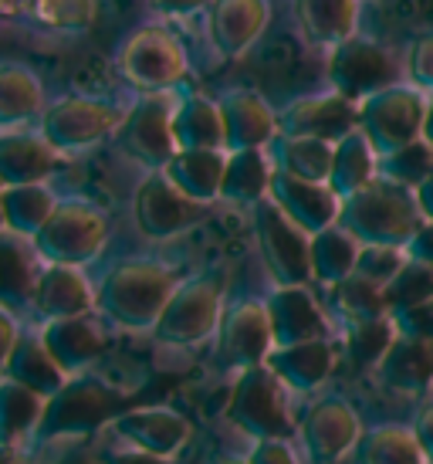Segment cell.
Segmentation results:
<instances>
[{
	"mask_svg": "<svg viewBox=\"0 0 433 464\" xmlns=\"http://www.w3.org/2000/svg\"><path fill=\"white\" fill-rule=\"evenodd\" d=\"M183 282L163 261L132 258L115 265L95 292V309L126 333H153L169 295Z\"/></svg>",
	"mask_w": 433,
	"mask_h": 464,
	"instance_id": "cell-1",
	"label": "cell"
},
{
	"mask_svg": "<svg viewBox=\"0 0 433 464\" xmlns=\"http://www.w3.org/2000/svg\"><path fill=\"white\" fill-rule=\"evenodd\" d=\"M423 220L427 218L417 204V190L386 180V177H376L359 194L345 197L339 210V224L359 245L407 247L413 234L423 227Z\"/></svg>",
	"mask_w": 433,
	"mask_h": 464,
	"instance_id": "cell-2",
	"label": "cell"
},
{
	"mask_svg": "<svg viewBox=\"0 0 433 464\" xmlns=\"http://www.w3.org/2000/svg\"><path fill=\"white\" fill-rule=\"evenodd\" d=\"M129 397L119 387L105 383L91 373L68 376L52 397L44 400V413L31 440L52 444V440H75L99 434L112 424L126 407Z\"/></svg>",
	"mask_w": 433,
	"mask_h": 464,
	"instance_id": "cell-3",
	"label": "cell"
},
{
	"mask_svg": "<svg viewBox=\"0 0 433 464\" xmlns=\"http://www.w3.org/2000/svg\"><path fill=\"white\" fill-rule=\"evenodd\" d=\"M224 417L230 427L251 440H292L298 434V420L292 417V393L281 383L268 362L234 373Z\"/></svg>",
	"mask_w": 433,
	"mask_h": 464,
	"instance_id": "cell-4",
	"label": "cell"
},
{
	"mask_svg": "<svg viewBox=\"0 0 433 464\" xmlns=\"http://www.w3.org/2000/svg\"><path fill=\"white\" fill-rule=\"evenodd\" d=\"M227 309V275L224 271H200L177 285L169 295L153 335L159 346L193 349L214 339Z\"/></svg>",
	"mask_w": 433,
	"mask_h": 464,
	"instance_id": "cell-5",
	"label": "cell"
},
{
	"mask_svg": "<svg viewBox=\"0 0 433 464\" xmlns=\"http://www.w3.org/2000/svg\"><path fill=\"white\" fill-rule=\"evenodd\" d=\"M325 78H329L332 92H339L342 99L359 105L362 99L390 89L396 82H407V72H403V62L386 44L366 38V34H352L342 44H335L332 52H325Z\"/></svg>",
	"mask_w": 433,
	"mask_h": 464,
	"instance_id": "cell-6",
	"label": "cell"
},
{
	"mask_svg": "<svg viewBox=\"0 0 433 464\" xmlns=\"http://www.w3.org/2000/svg\"><path fill=\"white\" fill-rule=\"evenodd\" d=\"M119 72L136 89L153 95V92H177L190 72V62H187L183 41L169 27L146 24L132 31L126 44L119 48Z\"/></svg>",
	"mask_w": 433,
	"mask_h": 464,
	"instance_id": "cell-7",
	"label": "cell"
},
{
	"mask_svg": "<svg viewBox=\"0 0 433 464\" xmlns=\"http://www.w3.org/2000/svg\"><path fill=\"white\" fill-rule=\"evenodd\" d=\"M105 237H109V218L102 207L89 200H64L34 234V247L48 265L82 268L102 251Z\"/></svg>",
	"mask_w": 433,
	"mask_h": 464,
	"instance_id": "cell-8",
	"label": "cell"
},
{
	"mask_svg": "<svg viewBox=\"0 0 433 464\" xmlns=\"http://www.w3.org/2000/svg\"><path fill=\"white\" fill-rule=\"evenodd\" d=\"M359 132L372 142L376 156H386L423 140V119H427V92L413 89L409 82H396L390 89L376 92L356 105Z\"/></svg>",
	"mask_w": 433,
	"mask_h": 464,
	"instance_id": "cell-9",
	"label": "cell"
},
{
	"mask_svg": "<svg viewBox=\"0 0 433 464\" xmlns=\"http://www.w3.org/2000/svg\"><path fill=\"white\" fill-rule=\"evenodd\" d=\"M257 251L274 285H312V237L274 200L251 207Z\"/></svg>",
	"mask_w": 433,
	"mask_h": 464,
	"instance_id": "cell-10",
	"label": "cell"
},
{
	"mask_svg": "<svg viewBox=\"0 0 433 464\" xmlns=\"http://www.w3.org/2000/svg\"><path fill=\"white\" fill-rule=\"evenodd\" d=\"M177 99L173 92H153L142 95L140 102L126 109V116L115 130V140L122 146L129 160H136L140 167L163 169L173 153H177V140H173V112H177Z\"/></svg>",
	"mask_w": 433,
	"mask_h": 464,
	"instance_id": "cell-11",
	"label": "cell"
},
{
	"mask_svg": "<svg viewBox=\"0 0 433 464\" xmlns=\"http://www.w3.org/2000/svg\"><path fill=\"white\" fill-rule=\"evenodd\" d=\"M359 411L345 397H322L298 420V448L312 464H339L362 440Z\"/></svg>",
	"mask_w": 433,
	"mask_h": 464,
	"instance_id": "cell-12",
	"label": "cell"
},
{
	"mask_svg": "<svg viewBox=\"0 0 433 464\" xmlns=\"http://www.w3.org/2000/svg\"><path fill=\"white\" fill-rule=\"evenodd\" d=\"M136 224L149 241H173L179 234L193 231L204 224L210 214V204H197L187 194H179L173 183L166 180L163 169H153L136 190Z\"/></svg>",
	"mask_w": 433,
	"mask_h": 464,
	"instance_id": "cell-13",
	"label": "cell"
},
{
	"mask_svg": "<svg viewBox=\"0 0 433 464\" xmlns=\"http://www.w3.org/2000/svg\"><path fill=\"white\" fill-rule=\"evenodd\" d=\"M216 349H220L224 366L234 373L268 362L271 349H274V335H271L265 298H234V302H227L220 329H216Z\"/></svg>",
	"mask_w": 433,
	"mask_h": 464,
	"instance_id": "cell-14",
	"label": "cell"
},
{
	"mask_svg": "<svg viewBox=\"0 0 433 464\" xmlns=\"http://www.w3.org/2000/svg\"><path fill=\"white\" fill-rule=\"evenodd\" d=\"M115 438V444L132 448V451H146L156 458H177L193 438V424L166 403H153V407H129L115 417L112 424L105 427Z\"/></svg>",
	"mask_w": 433,
	"mask_h": 464,
	"instance_id": "cell-15",
	"label": "cell"
},
{
	"mask_svg": "<svg viewBox=\"0 0 433 464\" xmlns=\"http://www.w3.org/2000/svg\"><path fill=\"white\" fill-rule=\"evenodd\" d=\"M126 109L105 99H64L44 116V140L52 142L58 153H82L95 142L112 136Z\"/></svg>",
	"mask_w": 433,
	"mask_h": 464,
	"instance_id": "cell-16",
	"label": "cell"
},
{
	"mask_svg": "<svg viewBox=\"0 0 433 464\" xmlns=\"http://www.w3.org/2000/svg\"><path fill=\"white\" fill-rule=\"evenodd\" d=\"M356 126V105L332 89L298 95L278 109V132H284V136H312V140L339 142Z\"/></svg>",
	"mask_w": 433,
	"mask_h": 464,
	"instance_id": "cell-17",
	"label": "cell"
},
{
	"mask_svg": "<svg viewBox=\"0 0 433 464\" xmlns=\"http://www.w3.org/2000/svg\"><path fill=\"white\" fill-rule=\"evenodd\" d=\"M265 305H268L274 346H294L335 335L329 312L322 309V302L312 295L308 285H274Z\"/></svg>",
	"mask_w": 433,
	"mask_h": 464,
	"instance_id": "cell-18",
	"label": "cell"
},
{
	"mask_svg": "<svg viewBox=\"0 0 433 464\" xmlns=\"http://www.w3.org/2000/svg\"><path fill=\"white\" fill-rule=\"evenodd\" d=\"M224 119V146L237 150H265L278 136V109L255 89H227L216 95Z\"/></svg>",
	"mask_w": 433,
	"mask_h": 464,
	"instance_id": "cell-19",
	"label": "cell"
},
{
	"mask_svg": "<svg viewBox=\"0 0 433 464\" xmlns=\"http://www.w3.org/2000/svg\"><path fill=\"white\" fill-rule=\"evenodd\" d=\"M339 356H342L339 335H329V339H312V343H294V346H274L268 366L292 397H308L329 383V376L339 366Z\"/></svg>",
	"mask_w": 433,
	"mask_h": 464,
	"instance_id": "cell-20",
	"label": "cell"
},
{
	"mask_svg": "<svg viewBox=\"0 0 433 464\" xmlns=\"http://www.w3.org/2000/svg\"><path fill=\"white\" fill-rule=\"evenodd\" d=\"M271 24V0H214L207 34L224 62L244 58Z\"/></svg>",
	"mask_w": 433,
	"mask_h": 464,
	"instance_id": "cell-21",
	"label": "cell"
},
{
	"mask_svg": "<svg viewBox=\"0 0 433 464\" xmlns=\"http://www.w3.org/2000/svg\"><path fill=\"white\" fill-rule=\"evenodd\" d=\"M268 197L308 234V237L332 227V224H339L342 200L335 197V190H332L329 183L298 180V177H288V173L274 169Z\"/></svg>",
	"mask_w": 433,
	"mask_h": 464,
	"instance_id": "cell-22",
	"label": "cell"
},
{
	"mask_svg": "<svg viewBox=\"0 0 433 464\" xmlns=\"http://www.w3.org/2000/svg\"><path fill=\"white\" fill-rule=\"evenodd\" d=\"M372 376L380 380L382 390H390L396 397H427L433 390V339L396 335Z\"/></svg>",
	"mask_w": 433,
	"mask_h": 464,
	"instance_id": "cell-23",
	"label": "cell"
},
{
	"mask_svg": "<svg viewBox=\"0 0 433 464\" xmlns=\"http://www.w3.org/2000/svg\"><path fill=\"white\" fill-rule=\"evenodd\" d=\"M41 339L64 376L85 373L91 362L105 353V329L91 315H72V319H52L41 329Z\"/></svg>",
	"mask_w": 433,
	"mask_h": 464,
	"instance_id": "cell-24",
	"label": "cell"
},
{
	"mask_svg": "<svg viewBox=\"0 0 433 464\" xmlns=\"http://www.w3.org/2000/svg\"><path fill=\"white\" fill-rule=\"evenodd\" d=\"M34 309L52 323V319H72V315H89L95 309V292L89 278L72 265H48L38 275L34 285Z\"/></svg>",
	"mask_w": 433,
	"mask_h": 464,
	"instance_id": "cell-25",
	"label": "cell"
},
{
	"mask_svg": "<svg viewBox=\"0 0 433 464\" xmlns=\"http://www.w3.org/2000/svg\"><path fill=\"white\" fill-rule=\"evenodd\" d=\"M227 169V150H177L163 167L166 180L197 204H216Z\"/></svg>",
	"mask_w": 433,
	"mask_h": 464,
	"instance_id": "cell-26",
	"label": "cell"
},
{
	"mask_svg": "<svg viewBox=\"0 0 433 464\" xmlns=\"http://www.w3.org/2000/svg\"><path fill=\"white\" fill-rule=\"evenodd\" d=\"M362 0H294V17L312 48L332 52L356 34Z\"/></svg>",
	"mask_w": 433,
	"mask_h": 464,
	"instance_id": "cell-27",
	"label": "cell"
},
{
	"mask_svg": "<svg viewBox=\"0 0 433 464\" xmlns=\"http://www.w3.org/2000/svg\"><path fill=\"white\" fill-rule=\"evenodd\" d=\"M0 380H14V383L34 390L41 397H52L68 376H64V370L54 362L52 353H48L41 333H24L17 335V343L11 349V360L4 366Z\"/></svg>",
	"mask_w": 433,
	"mask_h": 464,
	"instance_id": "cell-28",
	"label": "cell"
},
{
	"mask_svg": "<svg viewBox=\"0 0 433 464\" xmlns=\"http://www.w3.org/2000/svg\"><path fill=\"white\" fill-rule=\"evenodd\" d=\"M173 140H177V150H227L216 99H207L197 92L179 95L177 112H173Z\"/></svg>",
	"mask_w": 433,
	"mask_h": 464,
	"instance_id": "cell-29",
	"label": "cell"
},
{
	"mask_svg": "<svg viewBox=\"0 0 433 464\" xmlns=\"http://www.w3.org/2000/svg\"><path fill=\"white\" fill-rule=\"evenodd\" d=\"M271 177H274V167H271L268 150H237V153H227L220 200L251 210L255 204L268 200Z\"/></svg>",
	"mask_w": 433,
	"mask_h": 464,
	"instance_id": "cell-30",
	"label": "cell"
},
{
	"mask_svg": "<svg viewBox=\"0 0 433 464\" xmlns=\"http://www.w3.org/2000/svg\"><path fill=\"white\" fill-rule=\"evenodd\" d=\"M380 177V156L372 150V142L359 132V126L349 136L335 142L332 150V169H329V187L335 190L339 200L359 194L366 183Z\"/></svg>",
	"mask_w": 433,
	"mask_h": 464,
	"instance_id": "cell-31",
	"label": "cell"
},
{
	"mask_svg": "<svg viewBox=\"0 0 433 464\" xmlns=\"http://www.w3.org/2000/svg\"><path fill=\"white\" fill-rule=\"evenodd\" d=\"M265 150H268V156H271V167L281 169V173L298 177V180L329 183L332 150H335V142L312 140V136H284V132H278Z\"/></svg>",
	"mask_w": 433,
	"mask_h": 464,
	"instance_id": "cell-32",
	"label": "cell"
},
{
	"mask_svg": "<svg viewBox=\"0 0 433 464\" xmlns=\"http://www.w3.org/2000/svg\"><path fill=\"white\" fill-rule=\"evenodd\" d=\"M58 163V150L41 136H4L0 140V183L24 187L41 183Z\"/></svg>",
	"mask_w": 433,
	"mask_h": 464,
	"instance_id": "cell-33",
	"label": "cell"
},
{
	"mask_svg": "<svg viewBox=\"0 0 433 464\" xmlns=\"http://www.w3.org/2000/svg\"><path fill=\"white\" fill-rule=\"evenodd\" d=\"M38 247L21 234H0V305H24L38 285Z\"/></svg>",
	"mask_w": 433,
	"mask_h": 464,
	"instance_id": "cell-34",
	"label": "cell"
},
{
	"mask_svg": "<svg viewBox=\"0 0 433 464\" xmlns=\"http://www.w3.org/2000/svg\"><path fill=\"white\" fill-rule=\"evenodd\" d=\"M396 323L393 315H380V319H356V323H342L339 333V349L342 356L352 362V370L359 373H372L380 360L390 353L396 339Z\"/></svg>",
	"mask_w": 433,
	"mask_h": 464,
	"instance_id": "cell-35",
	"label": "cell"
},
{
	"mask_svg": "<svg viewBox=\"0 0 433 464\" xmlns=\"http://www.w3.org/2000/svg\"><path fill=\"white\" fill-rule=\"evenodd\" d=\"M359 241L345 231L342 224H332L325 231L312 234V282L332 288L356 271Z\"/></svg>",
	"mask_w": 433,
	"mask_h": 464,
	"instance_id": "cell-36",
	"label": "cell"
},
{
	"mask_svg": "<svg viewBox=\"0 0 433 464\" xmlns=\"http://www.w3.org/2000/svg\"><path fill=\"white\" fill-rule=\"evenodd\" d=\"M356 464H430L420 440L407 424H380L359 440Z\"/></svg>",
	"mask_w": 433,
	"mask_h": 464,
	"instance_id": "cell-37",
	"label": "cell"
},
{
	"mask_svg": "<svg viewBox=\"0 0 433 464\" xmlns=\"http://www.w3.org/2000/svg\"><path fill=\"white\" fill-rule=\"evenodd\" d=\"M44 400L48 397L14 380H0V444H24L27 438H34Z\"/></svg>",
	"mask_w": 433,
	"mask_h": 464,
	"instance_id": "cell-38",
	"label": "cell"
},
{
	"mask_svg": "<svg viewBox=\"0 0 433 464\" xmlns=\"http://www.w3.org/2000/svg\"><path fill=\"white\" fill-rule=\"evenodd\" d=\"M0 207H4V224L21 237H34L44 227V220L52 218V210L58 207L52 190H44L41 183H24V187H7L0 194Z\"/></svg>",
	"mask_w": 433,
	"mask_h": 464,
	"instance_id": "cell-39",
	"label": "cell"
},
{
	"mask_svg": "<svg viewBox=\"0 0 433 464\" xmlns=\"http://www.w3.org/2000/svg\"><path fill=\"white\" fill-rule=\"evenodd\" d=\"M325 292H329L332 309L339 312V319H342V323L390 315L380 285L366 282V278H359V275H349V278H342V282L332 285V288H325Z\"/></svg>",
	"mask_w": 433,
	"mask_h": 464,
	"instance_id": "cell-40",
	"label": "cell"
},
{
	"mask_svg": "<svg viewBox=\"0 0 433 464\" xmlns=\"http://www.w3.org/2000/svg\"><path fill=\"white\" fill-rule=\"evenodd\" d=\"M382 298H386V309L390 315L403 309H413L420 302H430L433 298V268L423 265V261L409 258L403 268L396 271V278L382 285Z\"/></svg>",
	"mask_w": 433,
	"mask_h": 464,
	"instance_id": "cell-41",
	"label": "cell"
},
{
	"mask_svg": "<svg viewBox=\"0 0 433 464\" xmlns=\"http://www.w3.org/2000/svg\"><path fill=\"white\" fill-rule=\"evenodd\" d=\"M433 169V146L427 140H413L399 146L393 153L380 156V177L393 183H403L409 190H417Z\"/></svg>",
	"mask_w": 433,
	"mask_h": 464,
	"instance_id": "cell-42",
	"label": "cell"
},
{
	"mask_svg": "<svg viewBox=\"0 0 433 464\" xmlns=\"http://www.w3.org/2000/svg\"><path fill=\"white\" fill-rule=\"evenodd\" d=\"M41 109L38 82L24 72H11L0 78V122H21Z\"/></svg>",
	"mask_w": 433,
	"mask_h": 464,
	"instance_id": "cell-43",
	"label": "cell"
},
{
	"mask_svg": "<svg viewBox=\"0 0 433 464\" xmlns=\"http://www.w3.org/2000/svg\"><path fill=\"white\" fill-rule=\"evenodd\" d=\"M409 261L407 247H393V245H362L356 258V271L359 278H366L372 285H386L390 278H396V271L403 268Z\"/></svg>",
	"mask_w": 433,
	"mask_h": 464,
	"instance_id": "cell-44",
	"label": "cell"
},
{
	"mask_svg": "<svg viewBox=\"0 0 433 464\" xmlns=\"http://www.w3.org/2000/svg\"><path fill=\"white\" fill-rule=\"evenodd\" d=\"M403 72L413 89L433 95V34H420L403 58Z\"/></svg>",
	"mask_w": 433,
	"mask_h": 464,
	"instance_id": "cell-45",
	"label": "cell"
},
{
	"mask_svg": "<svg viewBox=\"0 0 433 464\" xmlns=\"http://www.w3.org/2000/svg\"><path fill=\"white\" fill-rule=\"evenodd\" d=\"M38 14L58 27H89L95 17L91 0H38Z\"/></svg>",
	"mask_w": 433,
	"mask_h": 464,
	"instance_id": "cell-46",
	"label": "cell"
},
{
	"mask_svg": "<svg viewBox=\"0 0 433 464\" xmlns=\"http://www.w3.org/2000/svg\"><path fill=\"white\" fill-rule=\"evenodd\" d=\"M247 464H302V454L294 448V440H255L247 451Z\"/></svg>",
	"mask_w": 433,
	"mask_h": 464,
	"instance_id": "cell-47",
	"label": "cell"
},
{
	"mask_svg": "<svg viewBox=\"0 0 433 464\" xmlns=\"http://www.w3.org/2000/svg\"><path fill=\"white\" fill-rule=\"evenodd\" d=\"M393 323L399 335H420V339H433V298L420 302L413 309L393 312Z\"/></svg>",
	"mask_w": 433,
	"mask_h": 464,
	"instance_id": "cell-48",
	"label": "cell"
},
{
	"mask_svg": "<svg viewBox=\"0 0 433 464\" xmlns=\"http://www.w3.org/2000/svg\"><path fill=\"white\" fill-rule=\"evenodd\" d=\"M99 464H173V461H169V458H156V454L132 451V448L115 444V448H109V451L102 454V461Z\"/></svg>",
	"mask_w": 433,
	"mask_h": 464,
	"instance_id": "cell-49",
	"label": "cell"
},
{
	"mask_svg": "<svg viewBox=\"0 0 433 464\" xmlns=\"http://www.w3.org/2000/svg\"><path fill=\"white\" fill-rule=\"evenodd\" d=\"M407 255L413 261H423L433 268V220H423V227L413 234V241L407 245Z\"/></svg>",
	"mask_w": 433,
	"mask_h": 464,
	"instance_id": "cell-50",
	"label": "cell"
},
{
	"mask_svg": "<svg viewBox=\"0 0 433 464\" xmlns=\"http://www.w3.org/2000/svg\"><path fill=\"white\" fill-rule=\"evenodd\" d=\"M409 427H413V434H417V440H420L423 454L433 461V403H423Z\"/></svg>",
	"mask_w": 433,
	"mask_h": 464,
	"instance_id": "cell-51",
	"label": "cell"
},
{
	"mask_svg": "<svg viewBox=\"0 0 433 464\" xmlns=\"http://www.w3.org/2000/svg\"><path fill=\"white\" fill-rule=\"evenodd\" d=\"M149 4H153V11L166 14V17H187V14L210 7L214 0H149Z\"/></svg>",
	"mask_w": 433,
	"mask_h": 464,
	"instance_id": "cell-52",
	"label": "cell"
},
{
	"mask_svg": "<svg viewBox=\"0 0 433 464\" xmlns=\"http://www.w3.org/2000/svg\"><path fill=\"white\" fill-rule=\"evenodd\" d=\"M17 335H21V333H17L14 319L0 309V376H4V366H7V360H11V349H14V343H17Z\"/></svg>",
	"mask_w": 433,
	"mask_h": 464,
	"instance_id": "cell-53",
	"label": "cell"
},
{
	"mask_svg": "<svg viewBox=\"0 0 433 464\" xmlns=\"http://www.w3.org/2000/svg\"><path fill=\"white\" fill-rule=\"evenodd\" d=\"M0 464H34L21 444H0Z\"/></svg>",
	"mask_w": 433,
	"mask_h": 464,
	"instance_id": "cell-54",
	"label": "cell"
},
{
	"mask_svg": "<svg viewBox=\"0 0 433 464\" xmlns=\"http://www.w3.org/2000/svg\"><path fill=\"white\" fill-rule=\"evenodd\" d=\"M417 204H420L423 210V218L433 220V169H430V177L417 187Z\"/></svg>",
	"mask_w": 433,
	"mask_h": 464,
	"instance_id": "cell-55",
	"label": "cell"
},
{
	"mask_svg": "<svg viewBox=\"0 0 433 464\" xmlns=\"http://www.w3.org/2000/svg\"><path fill=\"white\" fill-rule=\"evenodd\" d=\"M423 140L433 146V95H427V119H423Z\"/></svg>",
	"mask_w": 433,
	"mask_h": 464,
	"instance_id": "cell-56",
	"label": "cell"
},
{
	"mask_svg": "<svg viewBox=\"0 0 433 464\" xmlns=\"http://www.w3.org/2000/svg\"><path fill=\"white\" fill-rule=\"evenodd\" d=\"M216 464H247V458H224V461H216Z\"/></svg>",
	"mask_w": 433,
	"mask_h": 464,
	"instance_id": "cell-57",
	"label": "cell"
},
{
	"mask_svg": "<svg viewBox=\"0 0 433 464\" xmlns=\"http://www.w3.org/2000/svg\"><path fill=\"white\" fill-rule=\"evenodd\" d=\"M0 194H4V190H0ZM0 224H4V207H0Z\"/></svg>",
	"mask_w": 433,
	"mask_h": 464,
	"instance_id": "cell-58",
	"label": "cell"
},
{
	"mask_svg": "<svg viewBox=\"0 0 433 464\" xmlns=\"http://www.w3.org/2000/svg\"><path fill=\"white\" fill-rule=\"evenodd\" d=\"M430 464H433V461H430Z\"/></svg>",
	"mask_w": 433,
	"mask_h": 464,
	"instance_id": "cell-59",
	"label": "cell"
}]
</instances>
